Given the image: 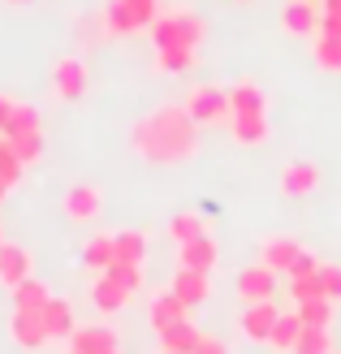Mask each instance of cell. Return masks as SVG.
<instances>
[{
	"instance_id": "cell-32",
	"label": "cell",
	"mask_w": 341,
	"mask_h": 354,
	"mask_svg": "<svg viewBox=\"0 0 341 354\" xmlns=\"http://www.w3.org/2000/svg\"><path fill=\"white\" fill-rule=\"evenodd\" d=\"M194 342H199V328H194L190 320L173 324L169 333H160V346H165V350H194Z\"/></svg>"
},
{
	"instance_id": "cell-42",
	"label": "cell",
	"mask_w": 341,
	"mask_h": 354,
	"mask_svg": "<svg viewBox=\"0 0 341 354\" xmlns=\"http://www.w3.org/2000/svg\"><path fill=\"white\" fill-rule=\"evenodd\" d=\"M5 5H30V0H5Z\"/></svg>"
},
{
	"instance_id": "cell-5",
	"label": "cell",
	"mask_w": 341,
	"mask_h": 354,
	"mask_svg": "<svg viewBox=\"0 0 341 354\" xmlns=\"http://www.w3.org/2000/svg\"><path fill=\"white\" fill-rule=\"evenodd\" d=\"M281 290V272H273L268 263H250L238 272V298L242 303H277Z\"/></svg>"
},
{
	"instance_id": "cell-22",
	"label": "cell",
	"mask_w": 341,
	"mask_h": 354,
	"mask_svg": "<svg viewBox=\"0 0 341 354\" xmlns=\"http://www.w3.org/2000/svg\"><path fill=\"white\" fill-rule=\"evenodd\" d=\"M52 298L57 294H52L48 281H39V277H26L22 286H13V307H22V311H44Z\"/></svg>"
},
{
	"instance_id": "cell-6",
	"label": "cell",
	"mask_w": 341,
	"mask_h": 354,
	"mask_svg": "<svg viewBox=\"0 0 341 354\" xmlns=\"http://www.w3.org/2000/svg\"><path fill=\"white\" fill-rule=\"evenodd\" d=\"M61 212H65L74 225H91V221H100V212H104V190L91 186V182L69 186L65 199H61Z\"/></svg>"
},
{
	"instance_id": "cell-27",
	"label": "cell",
	"mask_w": 341,
	"mask_h": 354,
	"mask_svg": "<svg viewBox=\"0 0 341 354\" xmlns=\"http://www.w3.org/2000/svg\"><path fill=\"white\" fill-rule=\"evenodd\" d=\"M113 246H117L121 263H147V234H138V229H121V234H113Z\"/></svg>"
},
{
	"instance_id": "cell-23",
	"label": "cell",
	"mask_w": 341,
	"mask_h": 354,
	"mask_svg": "<svg viewBox=\"0 0 341 354\" xmlns=\"http://www.w3.org/2000/svg\"><path fill=\"white\" fill-rule=\"evenodd\" d=\"M302 337V320H298V311H281V320L273 324V337H268V346H273L277 354H294Z\"/></svg>"
},
{
	"instance_id": "cell-14",
	"label": "cell",
	"mask_w": 341,
	"mask_h": 354,
	"mask_svg": "<svg viewBox=\"0 0 341 354\" xmlns=\"http://www.w3.org/2000/svg\"><path fill=\"white\" fill-rule=\"evenodd\" d=\"M26 277H35V259L26 246H17V242H5L0 246V286H22Z\"/></svg>"
},
{
	"instance_id": "cell-45",
	"label": "cell",
	"mask_w": 341,
	"mask_h": 354,
	"mask_svg": "<svg viewBox=\"0 0 341 354\" xmlns=\"http://www.w3.org/2000/svg\"><path fill=\"white\" fill-rule=\"evenodd\" d=\"M109 354H121V350H109Z\"/></svg>"
},
{
	"instance_id": "cell-38",
	"label": "cell",
	"mask_w": 341,
	"mask_h": 354,
	"mask_svg": "<svg viewBox=\"0 0 341 354\" xmlns=\"http://www.w3.org/2000/svg\"><path fill=\"white\" fill-rule=\"evenodd\" d=\"M315 272H320V259L307 251V246H302V255L294 259V268L285 272V281H298V277H315Z\"/></svg>"
},
{
	"instance_id": "cell-44",
	"label": "cell",
	"mask_w": 341,
	"mask_h": 354,
	"mask_svg": "<svg viewBox=\"0 0 341 354\" xmlns=\"http://www.w3.org/2000/svg\"><path fill=\"white\" fill-rule=\"evenodd\" d=\"M0 246H5V234H0Z\"/></svg>"
},
{
	"instance_id": "cell-30",
	"label": "cell",
	"mask_w": 341,
	"mask_h": 354,
	"mask_svg": "<svg viewBox=\"0 0 341 354\" xmlns=\"http://www.w3.org/2000/svg\"><path fill=\"white\" fill-rule=\"evenodd\" d=\"M294 311H298V320L307 324V328H329V324H333V298H324V294H320V298H307V303H298Z\"/></svg>"
},
{
	"instance_id": "cell-18",
	"label": "cell",
	"mask_w": 341,
	"mask_h": 354,
	"mask_svg": "<svg viewBox=\"0 0 341 354\" xmlns=\"http://www.w3.org/2000/svg\"><path fill=\"white\" fill-rule=\"evenodd\" d=\"M259 263H268V268H273V272H290L294 268V259L302 255V242L298 238H285V234H277V238H264V246H259Z\"/></svg>"
},
{
	"instance_id": "cell-7",
	"label": "cell",
	"mask_w": 341,
	"mask_h": 354,
	"mask_svg": "<svg viewBox=\"0 0 341 354\" xmlns=\"http://www.w3.org/2000/svg\"><path fill=\"white\" fill-rule=\"evenodd\" d=\"M9 337L22 346V350H44V346H52V333L44 324V315L39 311H22V307H13V315H9Z\"/></svg>"
},
{
	"instance_id": "cell-21",
	"label": "cell",
	"mask_w": 341,
	"mask_h": 354,
	"mask_svg": "<svg viewBox=\"0 0 341 354\" xmlns=\"http://www.w3.org/2000/svg\"><path fill=\"white\" fill-rule=\"evenodd\" d=\"M229 130H233V143L242 147H264L273 126H268V117H229Z\"/></svg>"
},
{
	"instance_id": "cell-46",
	"label": "cell",
	"mask_w": 341,
	"mask_h": 354,
	"mask_svg": "<svg viewBox=\"0 0 341 354\" xmlns=\"http://www.w3.org/2000/svg\"><path fill=\"white\" fill-rule=\"evenodd\" d=\"M65 354H74V350H65Z\"/></svg>"
},
{
	"instance_id": "cell-37",
	"label": "cell",
	"mask_w": 341,
	"mask_h": 354,
	"mask_svg": "<svg viewBox=\"0 0 341 354\" xmlns=\"http://www.w3.org/2000/svg\"><path fill=\"white\" fill-rule=\"evenodd\" d=\"M285 286H290V294H294V307H298V303H307V298H320V294H324V290H320V272H315V277L285 281Z\"/></svg>"
},
{
	"instance_id": "cell-4",
	"label": "cell",
	"mask_w": 341,
	"mask_h": 354,
	"mask_svg": "<svg viewBox=\"0 0 341 354\" xmlns=\"http://www.w3.org/2000/svg\"><path fill=\"white\" fill-rule=\"evenodd\" d=\"M186 113L194 117V126H221V121L233 117L229 91H225V86H216V82H199L186 95Z\"/></svg>"
},
{
	"instance_id": "cell-26",
	"label": "cell",
	"mask_w": 341,
	"mask_h": 354,
	"mask_svg": "<svg viewBox=\"0 0 341 354\" xmlns=\"http://www.w3.org/2000/svg\"><path fill=\"white\" fill-rule=\"evenodd\" d=\"M117 259V246H113V234H95L91 242H86L82 246V263H86V268H91L95 277L100 272H109V263Z\"/></svg>"
},
{
	"instance_id": "cell-17",
	"label": "cell",
	"mask_w": 341,
	"mask_h": 354,
	"mask_svg": "<svg viewBox=\"0 0 341 354\" xmlns=\"http://www.w3.org/2000/svg\"><path fill=\"white\" fill-rule=\"evenodd\" d=\"M147 320H151V328H156V333H169L173 324L190 320V307H186V303H182V298H177L173 290H165V294H156V298H151Z\"/></svg>"
},
{
	"instance_id": "cell-43",
	"label": "cell",
	"mask_w": 341,
	"mask_h": 354,
	"mask_svg": "<svg viewBox=\"0 0 341 354\" xmlns=\"http://www.w3.org/2000/svg\"><path fill=\"white\" fill-rule=\"evenodd\" d=\"M5 194H9V190H5V186H0V203H5Z\"/></svg>"
},
{
	"instance_id": "cell-24",
	"label": "cell",
	"mask_w": 341,
	"mask_h": 354,
	"mask_svg": "<svg viewBox=\"0 0 341 354\" xmlns=\"http://www.w3.org/2000/svg\"><path fill=\"white\" fill-rule=\"evenodd\" d=\"M194 65H199V48H156L160 74H190Z\"/></svg>"
},
{
	"instance_id": "cell-12",
	"label": "cell",
	"mask_w": 341,
	"mask_h": 354,
	"mask_svg": "<svg viewBox=\"0 0 341 354\" xmlns=\"http://www.w3.org/2000/svg\"><path fill=\"white\" fill-rule=\"evenodd\" d=\"M320 17H324V9H315L311 0H290L281 9V26L298 39H311V35H320Z\"/></svg>"
},
{
	"instance_id": "cell-1",
	"label": "cell",
	"mask_w": 341,
	"mask_h": 354,
	"mask_svg": "<svg viewBox=\"0 0 341 354\" xmlns=\"http://www.w3.org/2000/svg\"><path fill=\"white\" fill-rule=\"evenodd\" d=\"M130 147L151 165H182L199 151V126L186 113V104H160L142 121H134L130 130Z\"/></svg>"
},
{
	"instance_id": "cell-41",
	"label": "cell",
	"mask_w": 341,
	"mask_h": 354,
	"mask_svg": "<svg viewBox=\"0 0 341 354\" xmlns=\"http://www.w3.org/2000/svg\"><path fill=\"white\" fill-rule=\"evenodd\" d=\"M160 354H194V350H165V346H160Z\"/></svg>"
},
{
	"instance_id": "cell-40",
	"label": "cell",
	"mask_w": 341,
	"mask_h": 354,
	"mask_svg": "<svg viewBox=\"0 0 341 354\" xmlns=\"http://www.w3.org/2000/svg\"><path fill=\"white\" fill-rule=\"evenodd\" d=\"M17 104H22V100H13V95L0 91V138H5V130H9V121H13V113H17Z\"/></svg>"
},
{
	"instance_id": "cell-19",
	"label": "cell",
	"mask_w": 341,
	"mask_h": 354,
	"mask_svg": "<svg viewBox=\"0 0 341 354\" xmlns=\"http://www.w3.org/2000/svg\"><path fill=\"white\" fill-rule=\"evenodd\" d=\"M320 186V169L311 160H294V165H285L281 169V194H311Z\"/></svg>"
},
{
	"instance_id": "cell-16",
	"label": "cell",
	"mask_w": 341,
	"mask_h": 354,
	"mask_svg": "<svg viewBox=\"0 0 341 354\" xmlns=\"http://www.w3.org/2000/svg\"><path fill=\"white\" fill-rule=\"evenodd\" d=\"M229 104H233V117H268V95H264V86L250 82V78L229 86Z\"/></svg>"
},
{
	"instance_id": "cell-25",
	"label": "cell",
	"mask_w": 341,
	"mask_h": 354,
	"mask_svg": "<svg viewBox=\"0 0 341 354\" xmlns=\"http://www.w3.org/2000/svg\"><path fill=\"white\" fill-rule=\"evenodd\" d=\"M203 234H208V225H203L199 212H173V216H169V238H173V246H186V242L203 238Z\"/></svg>"
},
{
	"instance_id": "cell-10",
	"label": "cell",
	"mask_w": 341,
	"mask_h": 354,
	"mask_svg": "<svg viewBox=\"0 0 341 354\" xmlns=\"http://www.w3.org/2000/svg\"><path fill=\"white\" fill-rule=\"evenodd\" d=\"M69 350L74 354H109V350H121V337L109 324H78L74 337H69Z\"/></svg>"
},
{
	"instance_id": "cell-9",
	"label": "cell",
	"mask_w": 341,
	"mask_h": 354,
	"mask_svg": "<svg viewBox=\"0 0 341 354\" xmlns=\"http://www.w3.org/2000/svg\"><path fill=\"white\" fill-rule=\"evenodd\" d=\"M277 320H281V307H277V303H246L242 315H238V328H242L246 342H264V346H268Z\"/></svg>"
},
{
	"instance_id": "cell-11",
	"label": "cell",
	"mask_w": 341,
	"mask_h": 354,
	"mask_svg": "<svg viewBox=\"0 0 341 354\" xmlns=\"http://www.w3.org/2000/svg\"><path fill=\"white\" fill-rule=\"evenodd\" d=\"M169 290L182 298V303L194 311V307H203L208 298H212V272H190V268H177L173 281H169Z\"/></svg>"
},
{
	"instance_id": "cell-15",
	"label": "cell",
	"mask_w": 341,
	"mask_h": 354,
	"mask_svg": "<svg viewBox=\"0 0 341 354\" xmlns=\"http://www.w3.org/2000/svg\"><path fill=\"white\" fill-rule=\"evenodd\" d=\"M130 298H134L130 290L117 286V281H113V277H104V272L91 281V307H95L100 315H121L125 307H130Z\"/></svg>"
},
{
	"instance_id": "cell-39",
	"label": "cell",
	"mask_w": 341,
	"mask_h": 354,
	"mask_svg": "<svg viewBox=\"0 0 341 354\" xmlns=\"http://www.w3.org/2000/svg\"><path fill=\"white\" fill-rule=\"evenodd\" d=\"M194 354H233L221 337H212V333H199V342H194Z\"/></svg>"
},
{
	"instance_id": "cell-3",
	"label": "cell",
	"mask_w": 341,
	"mask_h": 354,
	"mask_svg": "<svg viewBox=\"0 0 341 354\" xmlns=\"http://www.w3.org/2000/svg\"><path fill=\"white\" fill-rule=\"evenodd\" d=\"M160 17L156 0H113L104 9V30L109 35H134V30H151V22Z\"/></svg>"
},
{
	"instance_id": "cell-35",
	"label": "cell",
	"mask_w": 341,
	"mask_h": 354,
	"mask_svg": "<svg viewBox=\"0 0 341 354\" xmlns=\"http://www.w3.org/2000/svg\"><path fill=\"white\" fill-rule=\"evenodd\" d=\"M44 121H39V109H30V104H17V113H13V121H9V130H5V138L9 134H22V130H39Z\"/></svg>"
},
{
	"instance_id": "cell-36",
	"label": "cell",
	"mask_w": 341,
	"mask_h": 354,
	"mask_svg": "<svg viewBox=\"0 0 341 354\" xmlns=\"http://www.w3.org/2000/svg\"><path fill=\"white\" fill-rule=\"evenodd\" d=\"M320 290H324V298L341 303V263H320Z\"/></svg>"
},
{
	"instance_id": "cell-13",
	"label": "cell",
	"mask_w": 341,
	"mask_h": 354,
	"mask_svg": "<svg viewBox=\"0 0 341 354\" xmlns=\"http://www.w3.org/2000/svg\"><path fill=\"white\" fill-rule=\"evenodd\" d=\"M216 263H221V246L212 242L208 234L203 238H194L186 246H177V268H190V272H216Z\"/></svg>"
},
{
	"instance_id": "cell-2",
	"label": "cell",
	"mask_w": 341,
	"mask_h": 354,
	"mask_svg": "<svg viewBox=\"0 0 341 354\" xmlns=\"http://www.w3.org/2000/svg\"><path fill=\"white\" fill-rule=\"evenodd\" d=\"M203 39H208V22L190 9L160 13L151 22V44L156 48H199Z\"/></svg>"
},
{
	"instance_id": "cell-8",
	"label": "cell",
	"mask_w": 341,
	"mask_h": 354,
	"mask_svg": "<svg viewBox=\"0 0 341 354\" xmlns=\"http://www.w3.org/2000/svg\"><path fill=\"white\" fill-rule=\"evenodd\" d=\"M86 82H91V74H86V61L82 57H61L57 65H52V86H57L61 100H82L86 95Z\"/></svg>"
},
{
	"instance_id": "cell-20",
	"label": "cell",
	"mask_w": 341,
	"mask_h": 354,
	"mask_svg": "<svg viewBox=\"0 0 341 354\" xmlns=\"http://www.w3.org/2000/svg\"><path fill=\"white\" fill-rule=\"evenodd\" d=\"M39 315H44V324H48V333H52V342H69V337H74L78 320H74V307H69L65 298H52Z\"/></svg>"
},
{
	"instance_id": "cell-33",
	"label": "cell",
	"mask_w": 341,
	"mask_h": 354,
	"mask_svg": "<svg viewBox=\"0 0 341 354\" xmlns=\"http://www.w3.org/2000/svg\"><path fill=\"white\" fill-rule=\"evenodd\" d=\"M22 169H26V165L17 160L13 147L0 138V186H5V190H17V182H22Z\"/></svg>"
},
{
	"instance_id": "cell-47",
	"label": "cell",
	"mask_w": 341,
	"mask_h": 354,
	"mask_svg": "<svg viewBox=\"0 0 341 354\" xmlns=\"http://www.w3.org/2000/svg\"><path fill=\"white\" fill-rule=\"evenodd\" d=\"M333 354H341V350H333Z\"/></svg>"
},
{
	"instance_id": "cell-28",
	"label": "cell",
	"mask_w": 341,
	"mask_h": 354,
	"mask_svg": "<svg viewBox=\"0 0 341 354\" xmlns=\"http://www.w3.org/2000/svg\"><path fill=\"white\" fill-rule=\"evenodd\" d=\"M311 57L324 74H341V39L333 35H311Z\"/></svg>"
},
{
	"instance_id": "cell-31",
	"label": "cell",
	"mask_w": 341,
	"mask_h": 354,
	"mask_svg": "<svg viewBox=\"0 0 341 354\" xmlns=\"http://www.w3.org/2000/svg\"><path fill=\"white\" fill-rule=\"evenodd\" d=\"M294 354H333V333H329V328H307V324H302V337H298Z\"/></svg>"
},
{
	"instance_id": "cell-29",
	"label": "cell",
	"mask_w": 341,
	"mask_h": 354,
	"mask_svg": "<svg viewBox=\"0 0 341 354\" xmlns=\"http://www.w3.org/2000/svg\"><path fill=\"white\" fill-rule=\"evenodd\" d=\"M5 143L13 147V156H17L22 165H35V160L44 156V126H39V130H22V134H9Z\"/></svg>"
},
{
	"instance_id": "cell-34",
	"label": "cell",
	"mask_w": 341,
	"mask_h": 354,
	"mask_svg": "<svg viewBox=\"0 0 341 354\" xmlns=\"http://www.w3.org/2000/svg\"><path fill=\"white\" fill-rule=\"evenodd\" d=\"M104 277H113L117 286H125L130 294H138V290H142V263H121V259H113Z\"/></svg>"
}]
</instances>
